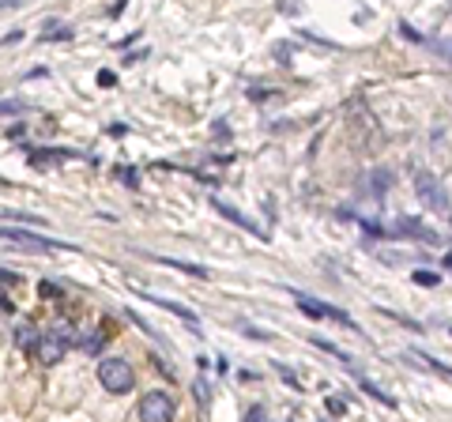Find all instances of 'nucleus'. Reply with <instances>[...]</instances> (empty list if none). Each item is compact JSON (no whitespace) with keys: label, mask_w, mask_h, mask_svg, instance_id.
Instances as JSON below:
<instances>
[{"label":"nucleus","mask_w":452,"mask_h":422,"mask_svg":"<svg viewBox=\"0 0 452 422\" xmlns=\"http://www.w3.org/2000/svg\"><path fill=\"white\" fill-rule=\"evenodd\" d=\"M415 192H418V200H422V207H426V211L452 219V196L445 192V185L437 181L433 174H426V170L415 174Z\"/></svg>","instance_id":"nucleus-1"},{"label":"nucleus","mask_w":452,"mask_h":422,"mask_svg":"<svg viewBox=\"0 0 452 422\" xmlns=\"http://www.w3.org/2000/svg\"><path fill=\"white\" fill-rule=\"evenodd\" d=\"M98 385L106 392H113V396H125V392H132V385H136V369H132L125 359H102L98 362Z\"/></svg>","instance_id":"nucleus-2"},{"label":"nucleus","mask_w":452,"mask_h":422,"mask_svg":"<svg viewBox=\"0 0 452 422\" xmlns=\"http://www.w3.org/2000/svg\"><path fill=\"white\" fill-rule=\"evenodd\" d=\"M76 343V336H72V328L68 324H57V328H46L42 336H38V359H42L46 366H57L64 354H68V347Z\"/></svg>","instance_id":"nucleus-3"},{"label":"nucleus","mask_w":452,"mask_h":422,"mask_svg":"<svg viewBox=\"0 0 452 422\" xmlns=\"http://www.w3.org/2000/svg\"><path fill=\"white\" fill-rule=\"evenodd\" d=\"M290 298L298 302V309H302L305 316H317V321H336V324H347L351 332H362L351 313H343V309H336V306H328V302H317V298H309V294H302V290H290Z\"/></svg>","instance_id":"nucleus-4"},{"label":"nucleus","mask_w":452,"mask_h":422,"mask_svg":"<svg viewBox=\"0 0 452 422\" xmlns=\"http://www.w3.org/2000/svg\"><path fill=\"white\" fill-rule=\"evenodd\" d=\"M174 411H178L174 396L163 392V388H155L140 400V418L143 422H166V418H174Z\"/></svg>","instance_id":"nucleus-5"},{"label":"nucleus","mask_w":452,"mask_h":422,"mask_svg":"<svg viewBox=\"0 0 452 422\" xmlns=\"http://www.w3.org/2000/svg\"><path fill=\"white\" fill-rule=\"evenodd\" d=\"M211 207H215V211H219V215H222V219H230V222H237V227H242V230H249V234H257V242H268V234H264V230L257 227V219H249V215H245V211H242V207L226 204V200H219V196H215V200H211Z\"/></svg>","instance_id":"nucleus-6"},{"label":"nucleus","mask_w":452,"mask_h":422,"mask_svg":"<svg viewBox=\"0 0 452 422\" xmlns=\"http://www.w3.org/2000/svg\"><path fill=\"white\" fill-rule=\"evenodd\" d=\"M136 298L140 302H151V306H158V309H166V313H174V316H181L185 324H192L196 332H200V316H196L192 309H185L181 302H170V298H155V294H143V290H136Z\"/></svg>","instance_id":"nucleus-7"},{"label":"nucleus","mask_w":452,"mask_h":422,"mask_svg":"<svg viewBox=\"0 0 452 422\" xmlns=\"http://www.w3.org/2000/svg\"><path fill=\"white\" fill-rule=\"evenodd\" d=\"M392 234L400 237V234H407V237H418V242H426V245H437L441 237H437V230H430L426 222H418V219H396V227H392Z\"/></svg>","instance_id":"nucleus-8"},{"label":"nucleus","mask_w":452,"mask_h":422,"mask_svg":"<svg viewBox=\"0 0 452 422\" xmlns=\"http://www.w3.org/2000/svg\"><path fill=\"white\" fill-rule=\"evenodd\" d=\"M38 336H42V328H38L34 321H19V324H16V347H19V351L31 354V351L38 347Z\"/></svg>","instance_id":"nucleus-9"},{"label":"nucleus","mask_w":452,"mask_h":422,"mask_svg":"<svg viewBox=\"0 0 452 422\" xmlns=\"http://www.w3.org/2000/svg\"><path fill=\"white\" fill-rule=\"evenodd\" d=\"M151 260L166 264V268H178V272H185V275H196V279H207V275H211L204 264H189V260H174V257H158V253H151Z\"/></svg>","instance_id":"nucleus-10"},{"label":"nucleus","mask_w":452,"mask_h":422,"mask_svg":"<svg viewBox=\"0 0 452 422\" xmlns=\"http://www.w3.org/2000/svg\"><path fill=\"white\" fill-rule=\"evenodd\" d=\"M351 369H354V366H351ZM354 377H358V385H362V392H366V396H374V400H381L384 407H400V403H396V396L381 392V388L374 385V381H369V377H362V374H358V369H354Z\"/></svg>","instance_id":"nucleus-11"},{"label":"nucleus","mask_w":452,"mask_h":422,"mask_svg":"<svg viewBox=\"0 0 452 422\" xmlns=\"http://www.w3.org/2000/svg\"><path fill=\"white\" fill-rule=\"evenodd\" d=\"M389 189H392V174H389V170H377V174H369V192H374V196H384Z\"/></svg>","instance_id":"nucleus-12"},{"label":"nucleus","mask_w":452,"mask_h":422,"mask_svg":"<svg viewBox=\"0 0 452 422\" xmlns=\"http://www.w3.org/2000/svg\"><path fill=\"white\" fill-rule=\"evenodd\" d=\"M106 336H113V332L102 324V328H95V332H91L87 339H79V347H83L87 354H98V347H102V339H106Z\"/></svg>","instance_id":"nucleus-13"},{"label":"nucleus","mask_w":452,"mask_h":422,"mask_svg":"<svg viewBox=\"0 0 452 422\" xmlns=\"http://www.w3.org/2000/svg\"><path fill=\"white\" fill-rule=\"evenodd\" d=\"M433 53H437V57H445L448 64H452V38H430V42H426Z\"/></svg>","instance_id":"nucleus-14"},{"label":"nucleus","mask_w":452,"mask_h":422,"mask_svg":"<svg viewBox=\"0 0 452 422\" xmlns=\"http://www.w3.org/2000/svg\"><path fill=\"white\" fill-rule=\"evenodd\" d=\"M309 343H313V347H321V351H328V354H336V359H339L343 366L351 362V354H343V351L336 347V343H328V339H317V336H309Z\"/></svg>","instance_id":"nucleus-15"},{"label":"nucleus","mask_w":452,"mask_h":422,"mask_svg":"<svg viewBox=\"0 0 452 422\" xmlns=\"http://www.w3.org/2000/svg\"><path fill=\"white\" fill-rule=\"evenodd\" d=\"M192 396H196V403H200V407H207V403H211V385H207V381H196V385H192Z\"/></svg>","instance_id":"nucleus-16"},{"label":"nucleus","mask_w":452,"mask_h":422,"mask_svg":"<svg viewBox=\"0 0 452 422\" xmlns=\"http://www.w3.org/2000/svg\"><path fill=\"white\" fill-rule=\"evenodd\" d=\"M411 279H415L418 287H437V283H441V275H437V272H411Z\"/></svg>","instance_id":"nucleus-17"},{"label":"nucleus","mask_w":452,"mask_h":422,"mask_svg":"<svg viewBox=\"0 0 452 422\" xmlns=\"http://www.w3.org/2000/svg\"><path fill=\"white\" fill-rule=\"evenodd\" d=\"M76 31H72V26H57V31H46L42 34V42H64V38H72Z\"/></svg>","instance_id":"nucleus-18"},{"label":"nucleus","mask_w":452,"mask_h":422,"mask_svg":"<svg viewBox=\"0 0 452 422\" xmlns=\"http://www.w3.org/2000/svg\"><path fill=\"white\" fill-rule=\"evenodd\" d=\"M113 174L121 177L125 185H140V174H136V170H132V166H113Z\"/></svg>","instance_id":"nucleus-19"},{"label":"nucleus","mask_w":452,"mask_h":422,"mask_svg":"<svg viewBox=\"0 0 452 422\" xmlns=\"http://www.w3.org/2000/svg\"><path fill=\"white\" fill-rule=\"evenodd\" d=\"M38 294H42V298H64V290L57 283H46L42 279V283H38Z\"/></svg>","instance_id":"nucleus-20"},{"label":"nucleus","mask_w":452,"mask_h":422,"mask_svg":"<svg viewBox=\"0 0 452 422\" xmlns=\"http://www.w3.org/2000/svg\"><path fill=\"white\" fill-rule=\"evenodd\" d=\"M324 407H328V415H347V403H343L339 396H328V403H324Z\"/></svg>","instance_id":"nucleus-21"},{"label":"nucleus","mask_w":452,"mask_h":422,"mask_svg":"<svg viewBox=\"0 0 452 422\" xmlns=\"http://www.w3.org/2000/svg\"><path fill=\"white\" fill-rule=\"evenodd\" d=\"M400 34H404V38H411V42H426V38H422L411 23H400Z\"/></svg>","instance_id":"nucleus-22"},{"label":"nucleus","mask_w":452,"mask_h":422,"mask_svg":"<svg viewBox=\"0 0 452 422\" xmlns=\"http://www.w3.org/2000/svg\"><path fill=\"white\" fill-rule=\"evenodd\" d=\"M26 102H0V113H23Z\"/></svg>","instance_id":"nucleus-23"},{"label":"nucleus","mask_w":452,"mask_h":422,"mask_svg":"<svg viewBox=\"0 0 452 422\" xmlns=\"http://www.w3.org/2000/svg\"><path fill=\"white\" fill-rule=\"evenodd\" d=\"M211 136H215V140H230V125H222V121H215V125H211Z\"/></svg>","instance_id":"nucleus-24"},{"label":"nucleus","mask_w":452,"mask_h":422,"mask_svg":"<svg viewBox=\"0 0 452 422\" xmlns=\"http://www.w3.org/2000/svg\"><path fill=\"white\" fill-rule=\"evenodd\" d=\"M113 83H117V76L102 68V72H98V87H113Z\"/></svg>","instance_id":"nucleus-25"},{"label":"nucleus","mask_w":452,"mask_h":422,"mask_svg":"<svg viewBox=\"0 0 452 422\" xmlns=\"http://www.w3.org/2000/svg\"><path fill=\"white\" fill-rule=\"evenodd\" d=\"M8 283H19V275L16 272H0V287H8Z\"/></svg>","instance_id":"nucleus-26"},{"label":"nucleus","mask_w":452,"mask_h":422,"mask_svg":"<svg viewBox=\"0 0 452 422\" xmlns=\"http://www.w3.org/2000/svg\"><path fill=\"white\" fill-rule=\"evenodd\" d=\"M441 264H445V268H452V253H448V257H445V260H441Z\"/></svg>","instance_id":"nucleus-27"},{"label":"nucleus","mask_w":452,"mask_h":422,"mask_svg":"<svg viewBox=\"0 0 452 422\" xmlns=\"http://www.w3.org/2000/svg\"><path fill=\"white\" fill-rule=\"evenodd\" d=\"M448 332H452V324H448Z\"/></svg>","instance_id":"nucleus-28"}]
</instances>
